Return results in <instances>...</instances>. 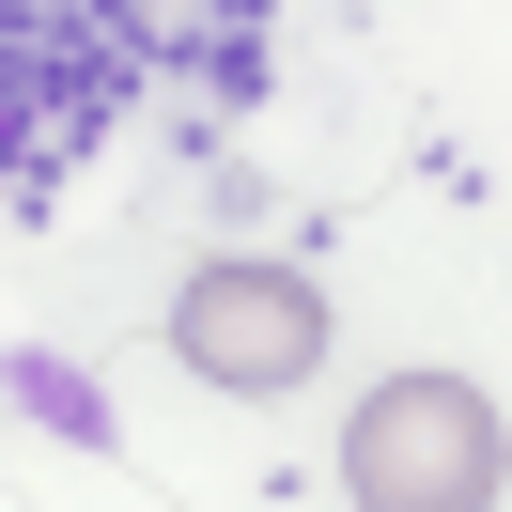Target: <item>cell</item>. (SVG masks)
Instances as JSON below:
<instances>
[{"mask_svg":"<svg viewBox=\"0 0 512 512\" xmlns=\"http://www.w3.org/2000/svg\"><path fill=\"white\" fill-rule=\"evenodd\" d=\"M171 357H187L202 388H233V404H280V388L326 373V295L295 280V264H264V249H218L171 295Z\"/></svg>","mask_w":512,"mask_h":512,"instance_id":"2","label":"cell"},{"mask_svg":"<svg viewBox=\"0 0 512 512\" xmlns=\"http://www.w3.org/2000/svg\"><path fill=\"white\" fill-rule=\"evenodd\" d=\"M342 497L357 512H497L512 497V419L466 373H388L342 419Z\"/></svg>","mask_w":512,"mask_h":512,"instance_id":"1","label":"cell"}]
</instances>
